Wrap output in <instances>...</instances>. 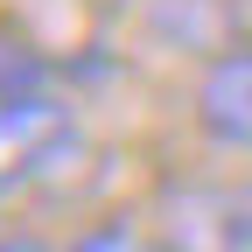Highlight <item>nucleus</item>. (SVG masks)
<instances>
[{"label":"nucleus","mask_w":252,"mask_h":252,"mask_svg":"<svg viewBox=\"0 0 252 252\" xmlns=\"http://www.w3.org/2000/svg\"><path fill=\"white\" fill-rule=\"evenodd\" d=\"M77 140H84V126H77L70 98H56V91H14V98H0V196L56 175L77 154Z\"/></svg>","instance_id":"f257e3e1"},{"label":"nucleus","mask_w":252,"mask_h":252,"mask_svg":"<svg viewBox=\"0 0 252 252\" xmlns=\"http://www.w3.org/2000/svg\"><path fill=\"white\" fill-rule=\"evenodd\" d=\"M161 252H252V196L224 182H175L154 203Z\"/></svg>","instance_id":"f03ea898"},{"label":"nucleus","mask_w":252,"mask_h":252,"mask_svg":"<svg viewBox=\"0 0 252 252\" xmlns=\"http://www.w3.org/2000/svg\"><path fill=\"white\" fill-rule=\"evenodd\" d=\"M196 126L217 147L252 154V42L224 49L203 70V84H196Z\"/></svg>","instance_id":"7ed1b4c3"},{"label":"nucleus","mask_w":252,"mask_h":252,"mask_svg":"<svg viewBox=\"0 0 252 252\" xmlns=\"http://www.w3.org/2000/svg\"><path fill=\"white\" fill-rule=\"evenodd\" d=\"M14 91H42V63L28 49H7L0 42V98H14Z\"/></svg>","instance_id":"20e7f679"},{"label":"nucleus","mask_w":252,"mask_h":252,"mask_svg":"<svg viewBox=\"0 0 252 252\" xmlns=\"http://www.w3.org/2000/svg\"><path fill=\"white\" fill-rule=\"evenodd\" d=\"M70 252H154V245H147L133 224H98V231H84Z\"/></svg>","instance_id":"39448f33"},{"label":"nucleus","mask_w":252,"mask_h":252,"mask_svg":"<svg viewBox=\"0 0 252 252\" xmlns=\"http://www.w3.org/2000/svg\"><path fill=\"white\" fill-rule=\"evenodd\" d=\"M0 252H49V245H35V238H0Z\"/></svg>","instance_id":"423d86ee"}]
</instances>
